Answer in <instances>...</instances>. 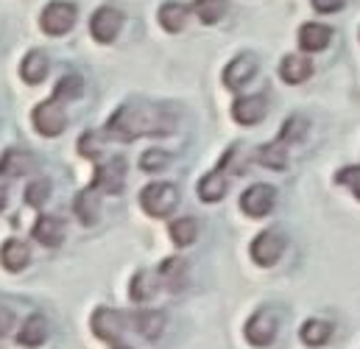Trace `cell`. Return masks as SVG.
I'll use <instances>...</instances> for the list:
<instances>
[{
    "label": "cell",
    "mask_w": 360,
    "mask_h": 349,
    "mask_svg": "<svg viewBox=\"0 0 360 349\" xmlns=\"http://www.w3.org/2000/svg\"><path fill=\"white\" fill-rule=\"evenodd\" d=\"M34 157L28 151H20V148H8L3 157H0V176H8V179H20V176H28L34 171Z\"/></svg>",
    "instance_id": "2e32d148"
},
{
    "label": "cell",
    "mask_w": 360,
    "mask_h": 349,
    "mask_svg": "<svg viewBox=\"0 0 360 349\" xmlns=\"http://www.w3.org/2000/svg\"><path fill=\"white\" fill-rule=\"evenodd\" d=\"M84 95V79L79 73H70V76H62L59 84L53 87V101L65 103V101H76Z\"/></svg>",
    "instance_id": "f546056e"
},
{
    "label": "cell",
    "mask_w": 360,
    "mask_h": 349,
    "mask_svg": "<svg viewBox=\"0 0 360 349\" xmlns=\"http://www.w3.org/2000/svg\"><path fill=\"white\" fill-rule=\"evenodd\" d=\"M310 3H313V8L319 14H335V11H341L347 6V0H310Z\"/></svg>",
    "instance_id": "d590c367"
},
{
    "label": "cell",
    "mask_w": 360,
    "mask_h": 349,
    "mask_svg": "<svg viewBox=\"0 0 360 349\" xmlns=\"http://www.w3.org/2000/svg\"><path fill=\"white\" fill-rule=\"evenodd\" d=\"M276 330H279V322L271 310H257L249 322H246V341L252 347H269L276 338Z\"/></svg>",
    "instance_id": "30bf717a"
},
{
    "label": "cell",
    "mask_w": 360,
    "mask_h": 349,
    "mask_svg": "<svg viewBox=\"0 0 360 349\" xmlns=\"http://www.w3.org/2000/svg\"><path fill=\"white\" fill-rule=\"evenodd\" d=\"M34 241L48 246V249H56L62 241H65V221L56 218V215H39L34 229H31Z\"/></svg>",
    "instance_id": "4fadbf2b"
},
{
    "label": "cell",
    "mask_w": 360,
    "mask_h": 349,
    "mask_svg": "<svg viewBox=\"0 0 360 349\" xmlns=\"http://www.w3.org/2000/svg\"><path fill=\"white\" fill-rule=\"evenodd\" d=\"M157 285H160V277L154 274V271H137L134 277H131V285H129V296L134 299V302H148L154 293H157Z\"/></svg>",
    "instance_id": "d4e9b609"
},
{
    "label": "cell",
    "mask_w": 360,
    "mask_h": 349,
    "mask_svg": "<svg viewBox=\"0 0 360 349\" xmlns=\"http://www.w3.org/2000/svg\"><path fill=\"white\" fill-rule=\"evenodd\" d=\"M195 238H198V221H195V218L184 215V218H176V221L171 224V241H174L179 249L193 246Z\"/></svg>",
    "instance_id": "4316f807"
},
{
    "label": "cell",
    "mask_w": 360,
    "mask_h": 349,
    "mask_svg": "<svg viewBox=\"0 0 360 349\" xmlns=\"http://www.w3.org/2000/svg\"><path fill=\"white\" fill-rule=\"evenodd\" d=\"M6 198H8V190H6V184L0 182V210L6 207Z\"/></svg>",
    "instance_id": "74e56055"
},
{
    "label": "cell",
    "mask_w": 360,
    "mask_h": 349,
    "mask_svg": "<svg viewBox=\"0 0 360 349\" xmlns=\"http://www.w3.org/2000/svg\"><path fill=\"white\" fill-rule=\"evenodd\" d=\"M276 204V190L271 184H252L243 196H240V210L249 215V218H266Z\"/></svg>",
    "instance_id": "ba28073f"
},
{
    "label": "cell",
    "mask_w": 360,
    "mask_h": 349,
    "mask_svg": "<svg viewBox=\"0 0 360 349\" xmlns=\"http://www.w3.org/2000/svg\"><path fill=\"white\" fill-rule=\"evenodd\" d=\"M90 327H92V333H95L101 341L117 344V341H120V336H123L126 322H123V316H120L117 310H112V307H98V310L92 313Z\"/></svg>",
    "instance_id": "8fae6325"
},
{
    "label": "cell",
    "mask_w": 360,
    "mask_h": 349,
    "mask_svg": "<svg viewBox=\"0 0 360 349\" xmlns=\"http://www.w3.org/2000/svg\"><path fill=\"white\" fill-rule=\"evenodd\" d=\"M20 76H22L25 84H39V82H45V76H48V56H45L42 51H31V53L22 59V65H20Z\"/></svg>",
    "instance_id": "603a6c76"
},
{
    "label": "cell",
    "mask_w": 360,
    "mask_h": 349,
    "mask_svg": "<svg viewBox=\"0 0 360 349\" xmlns=\"http://www.w3.org/2000/svg\"><path fill=\"white\" fill-rule=\"evenodd\" d=\"M31 120H34V129H37L39 134H45V137H56V134H62L65 126H68V112L62 109L59 101L51 98V101L37 103Z\"/></svg>",
    "instance_id": "277c9868"
},
{
    "label": "cell",
    "mask_w": 360,
    "mask_h": 349,
    "mask_svg": "<svg viewBox=\"0 0 360 349\" xmlns=\"http://www.w3.org/2000/svg\"><path fill=\"white\" fill-rule=\"evenodd\" d=\"M11 324H14V316H11V310H8L6 305H0V336H6V333L11 330Z\"/></svg>",
    "instance_id": "8d00e7d4"
},
{
    "label": "cell",
    "mask_w": 360,
    "mask_h": 349,
    "mask_svg": "<svg viewBox=\"0 0 360 349\" xmlns=\"http://www.w3.org/2000/svg\"><path fill=\"white\" fill-rule=\"evenodd\" d=\"M299 338L307 344V347H324L330 338H333V324L324 322V319H307L299 330Z\"/></svg>",
    "instance_id": "cb8c5ba5"
},
{
    "label": "cell",
    "mask_w": 360,
    "mask_h": 349,
    "mask_svg": "<svg viewBox=\"0 0 360 349\" xmlns=\"http://www.w3.org/2000/svg\"><path fill=\"white\" fill-rule=\"evenodd\" d=\"M140 204L151 218H168L179 204V190L171 182H151L140 193Z\"/></svg>",
    "instance_id": "7a4b0ae2"
},
{
    "label": "cell",
    "mask_w": 360,
    "mask_h": 349,
    "mask_svg": "<svg viewBox=\"0 0 360 349\" xmlns=\"http://www.w3.org/2000/svg\"><path fill=\"white\" fill-rule=\"evenodd\" d=\"M28 260H31V249H28L25 241L11 238V241L3 243V249H0V262H3L6 271H22V268L28 265Z\"/></svg>",
    "instance_id": "ffe728a7"
},
{
    "label": "cell",
    "mask_w": 360,
    "mask_h": 349,
    "mask_svg": "<svg viewBox=\"0 0 360 349\" xmlns=\"http://www.w3.org/2000/svg\"><path fill=\"white\" fill-rule=\"evenodd\" d=\"M187 17H190V8H187L184 3H179V0L162 3V6H160V14H157L160 25H162L165 31H171V34H179L181 28L187 25Z\"/></svg>",
    "instance_id": "d6986e66"
},
{
    "label": "cell",
    "mask_w": 360,
    "mask_h": 349,
    "mask_svg": "<svg viewBox=\"0 0 360 349\" xmlns=\"http://www.w3.org/2000/svg\"><path fill=\"white\" fill-rule=\"evenodd\" d=\"M307 132H310V120L304 118V115H290L285 123H282V132H279V143L282 146H290V143H299V140H304L307 137Z\"/></svg>",
    "instance_id": "484cf974"
},
{
    "label": "cell",
    "mask_w": 360,
    "mask_h": 349,
    "mask_svg": "<svg viewBox=\"0 0 360 349\" xmlns=\"http://www.w3.org/2000/svg\"><path fill=\"white\" fill-rule=\"evenodd\" d=\"M288 146H282L279 140H274L269 146H260L257 148V163L266 165V168H274V171H282L288 165Z\"/></svg>",
    "instance_id": "f1b7e54d"
},
{
    "label": "cell",
    "mask_w": 360,
    "mask_h": 349,
    "mask_svg": "<svg viewBox=\"0 0 360 349\" xmlns=\"http://www.w3.org/2000/svg\"><path fill=\"white\" fill-rule=\"evenodd\" d=\"M333 42V28L324 23H304L299 28V48L307 53H319Z\"/></svg>",
    "instance_id": "5bb4252c"
},
{
    "label": "cell",
    "mask_w": 360,
    "mask_h": 349,
    "mask_svg": "<svg viewBox=\"0 0 360 349\" xmlns=\"http://www.w3.org/2000/svg\"><path fill=\"white\" fill-rule=\"evenodd\" d=\"M98 212H101V201H98V193H95V187H87V190H82L79 193V198H76V215H79V221L82 224H95L98 221Z\"/></svg>",
    "instance_id": "83f0119b"
},
{
    "label": "cell",
    "mask_w": 360,
    "mask_h": 349,
    "mask_svg": "<svg viewBox=\"0 0 360 349\" xmlns=\"http://www.w3.org/2000/svg\"><path fill=\"white\" fill-rule=\"evenodd\" d=\"M79 154L87 160H98L103 154V137L98 132H84L79 140Z\"/></svg>",
    "instance_id": "d6a6232c"
},
{
    "label": "cell",
    "mask_w": 360,
    "mask_h": 349,
    "mask_svg": "<svg viewBox=\"0 0 360 349\" xmlns=\"http://www.w3.org/2000/svg\"><path fill=\"white\" fill-rule=\"evenodd\" d=\"M48 196H51V182H48V179H37V182H31L28 190H25V201H28L31 207H42V204L48 201Z\"/></svg>",
    "instance_id": "836d02e7"
},
{
    "label": "cell",
    "mask_w": 360,
    "mask_h": 349,
    "mask_svg": "<svg viewBox=\"0 0 360 349\" xmlns=\"http://www.w3.org/2000/svg\"><path fill=\"white\" fill-rule=\"evenodd\" d=\"M123 184H126V160L123 157H112V160H106L95 168V179H92L95 190L117 196L123 190Z\"/></svg>",
    "instance_id": "52a82bcc"
},
{
    "label": "cell",
    "mask_w": 360,
    "mask_h": 349,
    "mask_svg": "<svg viewBox=\"0 0 360 349\" xmlns=\"http://www.w3.org/2000/svg\"><path fill=\"white\" fill-rule=\"evenodd\" d=\"M76 14H79V11H76L73 3H68V0H53V3L45 6L42 17H39V25H42L45 34L62 37V34H68V31L76 25Z\"/></svg>",
    "instance_id": "3957f363"
},
{
    "label": "cell",
    "mask_w": 360,
    "mask_h": 349,
    "mask_svg": "<svg viewBox=\"0 0 360 349\" xmlns=\"http://www.w3.org/2000/svg\"><path fill=\"white\" fill-rule=\"evenodd\" d=\"M229 8V0H195L193 3V11L198 14V20L204 25H215Z\"/></svg>",
    "instance_id": "4dcf8cb0"
},
{
    "label": "cell",
    "mask_w": 360,
    "mask_h": 349,
    "mask_svg": "<svg viewBox=\"0 0 360 349\" xmlns=\"http://www.w3.org/2000/svg\"><path fill=\"white\" fill-rule=\"evenodd\" d=\"M266 115H269V98H266L263 92L240 95V98L232 103V118H235L240 126H255V123H260Z\"/></svg>",
    "instance_id": "9c48e42d"
},
{
    "label": "cell",
    "mask_w": 360,
    "mask_h": 349,
    "mask_svg": "<svg viewBox=\"0 0 360 349\" xmlns=\"http://www.w3.org/2000/svg\"><path fill=\"white\" fill-rule=\"evenodd\" d=\"M168 163H171V157H168V151H162V148H148V151L140 157V168H143V171H148V174L165 171V168H168Z\"/></svg>",
    "instance_id": "1f68e13d"
},
{
    "label": "cell",
    "mask_w": 360,
    "mask_h": 349,
    "mask_svg": "<svg viewBox=\"0 0 360 349\" xmlns=\"http://www.w3.org/2000/svg\"><path fill=\"white\" fill-rule=\"evenodd\" d=\"M115 349H131V347H123V344H117V347H115Z\"/></svg>",
    "instance_id": "f35d334b"
},
{
    "label": "cell",
    "mask_w": 360,
    "mask_h": 349,
    "mask_svg": "<svg viewBox=\"0 0 360 349\" xmlns=\"http://www.w3.org/2000/svg\"><path fill=\"white\" fill-rule=\"evenodd\" d=\"M120 28H123V14L117 8H112V6H101L90 17V34L92 39L101 42V45L115 42Z\"/></svg>",
    "instance_id": "8992f818"
},
{
    "label": "cell",
    "mask_w": 360,
    "mask_h": 349,
    "mask_svg": "<svg viewBox=\"0 0 360 349\" xmlns=\"http://www.w3.org/2000/svg\"><path fill=\"white\" fill-rule=\"evenodd\" d=\"M257 73V56L255 53H238L226 68H224V87L240 89L246 87Z\"/></svg>",
    "instance_id": "7c38bea8"
},
{
    "label": "cell",
    "mask_w": 360,
    "mask_h": 349,
    "mask_svg": "<svg viewBox=\"0 0 360 349\" xmlns=\"http://www.w3.org/2000/svg\"><path fill=\"white\" fill-rule=\"evenodd\" d=\"M157 277H160V282H162L168 291L179 293V291H184V285H187V260H181V258H168V260H162Z\"/></svg>",
    "instance_id": "e0dca14e"
},
{
    "label": "cell",
    "mask_w": 360,
    "mask_h": 349,
    "mask_svg": "<svg viewBox=\"0 0 360 349\" xmlns=\"http://www.w3.org/2000/svg\"><path fill=\"white\" fill-rule=\"evenodd\" d=\"M176 126V115L171 109H134V106H117L112 112V118L106 120V137L117 140V143H131L140 134H154V137H165L171 134Z\"/></svg>",
    "instance_id": "6da1fadb"
},
{
    "label": "cell",
    "mask_w": 360,
    "mask_h": 349,
    "mask_svg": "<svg viewBox=\"0 0 360 349\" xmlns=\"http://www.w3.org/2000/svg\"><path fill=\"white\" fill-rule=\"evenodd\" d=\"M313 76V62L307 56H299V53H290L282 59L279 65V79L285 84H304L307 79Z\"/></svg>",
    "instance_id": "9a60e30c"
},
{
    "label": "cell",
    "mask_w": 360,
    "mask_h": 349,
    "mask_svg": "<svg viewBox=\"0 0 360 349\" xmlns=\"http://www.w3.org/2000/svg\"><path fill=\"white\" fill-rule=\"evenodd\" d=\"M341 184H349L352 187V193H355V198L360 201V165H352V168H344L341 174L335 176Z\"/></svg>",
    "instance_id": "e575fe53"
},
{
    "label": "cell",
    "mask_w": 360,
    "mask_h": 349,
    "mask_svg": "<svg viewBox=\"0 0 360 349\" xmlns=\"http://www.w3.org/2000/svg\"><path fill=\"white\" fill-rule=\"evenodd\" d=\"M285 246H288V241H285L282 232L266 229V232H260L252 241V260L257 262V265H263V268H271V265H276L279 258L285 255Z\"/></svg>",
    "instance_id": "5b68a950"
},
{
    "label": "cell",
    "mask_w": 360,
    "mask_h": 349,
    "mask_svg": "<svg viewBox=\"0 0 360 349\" xmlns=\"http://www.w3.org/2000/svg\"><path fill=\"white\" fill-rule=\"evenodd\" d=\"M226 174L224 171H210L207 176H201V182L195 184V193H198V198L201 201H207V204H215V201H221L224 196H226Z\"/></svg>",
    "instance_id": "44dd1931"
},
{
    "label": "cell",
    "mask_w": 360,
    "mask_h": 349,
    "mask_svg": "<svg viewBox=\"0 0 360 349\" xmlns=\"http://www.w3.org/2000/svg\"><path fill=\"white\" fill-rule=\"evenodd\" d=\"M134 327L146 341H157L165 330V313L162 310H140L134 316Z\"/></svg>",
    "instance_id": "7402d4cb"
},
{
    "label": "cell",
    "mask_w": 360,
    "mask_h": 349,
    "mask_svg": "<svg viewBox=\"0 0 360 349\" xmlns=\"http://www.w3.org/2000/svg\"><path fill=\"white\" fill-rule=\"evenodd\" d=\"M45 338H48V319L42 313H31L17 333V341L22 347H39L45 344Z\"/></svg>",
    "instance_id": "ac0fdd59"
}]
</instances>
